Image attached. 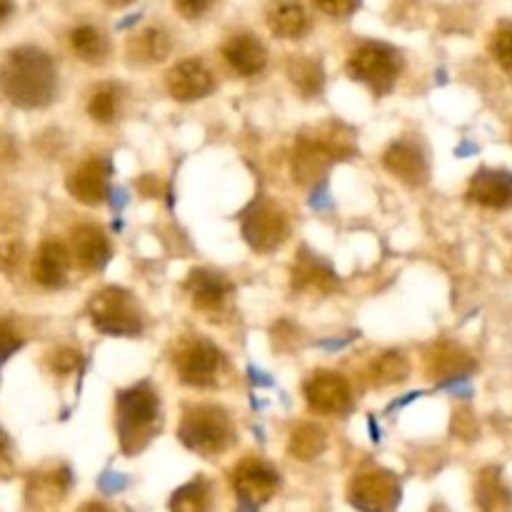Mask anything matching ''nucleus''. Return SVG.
Listing matches in <instances>:
<instances>
[{"label": "nucleus", "mask_w": 512, "mask_h": 512, "mask_svg": "<svg viewBox=\"0 0 512 512\" xmlns=\"http://www.w3.org/2000/svg\"><path fill=\"white\" fill-rule=\"evenodd\" d=\"M468 198L490 210L512 208V173L483 168L468 185Z\"/></svg>", "instance_id": "14"}, {"label": "nucleus", "mask_w": 512, "mask_h": 512, "mask_svg": "<svg viewBox=\"0 0 512 512\" xmlns=\"http://www.w3.org/2000/svg\"><path fill=\"white\" fill-rule=\"evenodd\" d=\"M475 368L473 355L455 343H438L425 355V370L435 380L465 378Z\"/></svg>", "instance_id": "17"}, {"label": "nucleus", "mask_w": 512, "mask_h": 512, "mask_svg": "<svg viewBox=\"0 0 512 512\" xmlns=\"http://www.w3.org/2000/svg\"><path fill=\"white\" fill-rule=\"evenodd\" d=\"M190 300L200 310H218L230 295V283L225 275L213 273V270H193L185 283Z\"/></svg>", "instance_id": "20"}, {"label": "nucleus", "mask_w": 512, "mask_h": 512, "mask_svg": "<svg viewBox=\"0 0 512 512\" xmlns=\"http://www.w3.org/2000/svg\"><path fill=\"white\" fill-rule=\"evenodd\" d=\"M178 438L193 453L213 458V455L225 453L233 443V423L223 408L198 405V408H190L185 413L178 428Z\"/></svg>", "instance_id": "3"}, {"label": "nucleus", "mask_w": 512, "mask_h": 512, "mask_svg": "<svg viewBox=\"0 0 512 512\" xmlns=\"http://www.w3.org/2000/svg\"><path fill=\"white\" fill-rule=\"evenodd\" d=\"M305 400L315 413L340 415L353 405V390L343 375L318 370L305 380Z\"/></svg>", "instance_id": "11"}, {"label": "nucleus", "mask_w": 512, "mask_h": 512, "mask_svg": "<svg viewBox=\"0 0 512 512\" xmlns=\"http://www.w3.org/2000/svg\"><path fill=\"white\" fill-rule=\"evenodd\" d=\"M215 78L200 60H180L168 73V93L180 103H193L213 93Z\"/></svg>", "instance_id": "12"}, {"label": "nucleus", "mask_w": 512, "mask_h": 512, "mask_svg": "<svg viewBox=\"0 0 512 512\" xmlns=\"http://www.w3.org/2000/svg\"><path fill=\"white\" fill-rule=\"evenodd\" d=\"M383 165L403 183L413 185H425L428 180V160L420 153L418 145L408 143V140H400V143H393L383 155Z\"/></svg>", "instance_id": "15"}, {"label": "nucleus", "mask_w": 512, "mask_h": 512, "mask_svg": "<svg viewBox=\"0 0 512 512\" xmlns=\"http://www.w3.org/2000/svg\"><path fill=\"white\" fill-rule=\"evenodd\" d=\"M288 78L293 80V85L305 95V98L318 95L325 83L323 65L313 58H305V55H295V58H290Z\"/></svg>", "instance_id": "26"}, {"label": "nucleus", "mask_w": 512, "mask_h": 512, "mask_svg": "<svg viewBox=\"0 0 512 512\" xmlns=\"http://www.w3.org/2000/svg\"><path fill=\"white\" fill-rule=\"evenodd\" d=\"M70 45H73L75 55L85 63H103L108 55V40L93 25H80L70 33Z\"/></svg>", "instance_id": "28"}, {"label": "nucleus", "mask_w": 512, "mask_h": 512, "mask_svg": "<svg viewBox=\"0 0 512 512\" xmlns=\"http://www.w3.org/2000/svg\"><path fill=\"white\" fill-rule=\"evenodd\" d=\"M90 320L95 328L105 335H115V338H135L143 330V320H140L138 308H135L133 298L125 290L108 288L95 293L90 300Z\"/></svg>", "instance_id": "6"}, {"label": "nucleus", "mask_w": 512, "mask_h": 512, "mask_svg": "<svg viewBox=\"0 0 512 512\" xmlns=\"http://www.w3.org/2000/svg\"><path fill=\"white\" fill-rule=\"evenodd\" d=\"M70 270V253L63 243H55V240H45L38 248L33 260V278L35 283L43 285V288L55 290L63 288L65 280H68Z\"/></svg>", "instance_id": "18"}, {"label": "nucleus", "mask_w": 512, "mask_h": 512, "mask_svg": "<svg viewBox=\"0 0 512 512\" xmlns=\"http://www.w3.org/2000/svg\"><path fill=\"white\" fill-rule=\"evenodd\" d=\"M78 365H80V353H75V350L70 348H60L50 355V368H53L58 375L73 373Z\"/></svg>", "instance_id": "34"}, {"label": "nucleus", "mask_w": 512, "mask_h": 512, "mask_svg": "<svg viewBox=\"0 0 512 512\" xmlns=\"http://www.w3.org/2000/svg\"><path fill=\"white\" fill-rule=\"evenodd\" d=\"M10 13H13V0H0V23H5Z\"/></svg>", "instance_id": "39"}, {"label": "nucleus", "mask_w": 512, "mask_h": 512, "mask_svg": "<svg viewBox=\"0 0 512 512\" xmlns=\"http://www.w3.org/2000/svg\"><path fill=\"white\" fill-rule=\"evenodd\" d=\"M475 498L483 512H510L512 510V495L508 485L500 478L498 468L483 470L478 480V490H475Z\"/></svg>", "instance_id": "24"}, {"label": "nucleus", "mask_w": 512, "mask_h": 512, "mask_svg": "<svg viewBox=\"0 0 512 512\" xmlns=\"http://www.w3.org/2000/svg\"><path fill=\"white\" fill-rule=\"evenodd\" d=\"M173 3L185 18H200V15H205L213 8L215 0H173Z\"/></svg>", "instance_id": "36"}, {"label": "nucleus", "mask_w": 512, "mask_h": 512, "mask_svg": "<svg viewBox=\"0 0 512 512\" xmlns=\"http://www.w3.org/2000/svg\"><path fill=\"white\" fill-rule=\"evenodd\" d=\"M160 420L158 395L148 385L118 395V435L125 455H135L150 443Z\"/></svg>", "instance_id": "2"}, {"label": "nucleus", "mask_w": 512, "mask_h": 512, "mask_svg": "<svg viewBox=\"0 0 512 512\" xmlns=\"http://www.w3.org/2000/svg\"><path fill=\"white\" fill-rule=\"evenodd\" d=\"M338 285L333 270L318 258L303 255L298 263L293 265V288L295 290H318V293H330Z\"/></svg>", "instance_id": "23"}, {"label": "nucleus", "mask_w": 512, "mask_h": 512, "mask_svg": "<svg viewBox=\"0 0 512 512\" xmlns=\"http://www.w3.org/2000/svg\"><path fill=\"white\" fill-rule=\"evenodd\" d=\"M223 365V353L205 340H190L175 353V370H178L180 380L185 385H193V388L218 385Z\"/></svg>", "instance_id": "8"}, {"label": "nucleus", "mask_w": 512, "mask_h": 512, "mask_svg": "<svg viewBox=\"0 0 512 512\" xmlns=\"http://www.w3.org/2000/svg\"><path fill=\"white\" fill-rule=\"evenodd\" d=\"M80 512H113V510L105 508L103 503H88V505H83V508H80Z\"/></svg>", "instance_id": "40"}, {"label": "nucleus", "mask_w": 512, "mask_h": 512, "mask_svg": "<svg viewBox=\"0 0 512 512\" xmlns=\"http://www.w3.org/2000/svg\"><path fill=\"white\" fill-rule=\"evenodd\" d=\"M118 103H120V90L115 85H98L90 95L88 113L95 123H113L115 115H118Z\"/></svg>", "instance_id": "31"}, {"label": "nucleus", "mask_w": 512, "mask_h": 512, "mask_svg": "<svg viewBox=\"0 0 512 512\" xmlns=\"http://www.w3.org/2000/svg\"><path fill=\"white\" fill-rule=\"evenodd\" d=\"M210 500H213V490L208 480L198 478L175 490L170 498V512H210Z\"/></svg>", "instance_id": "29"}, {"label": "nucleus", "mask_w": 512, "mask_h": 512, "mask_svg": "<svg viewBox=\"0 0 512 512\" xmlns=\"http://www.w3.org/2000/svg\"><path fill=\"white\" fill-rule=\"evenodd\" d=\"M70 248H73L75 260L85 270H100L110 260V243L98 225H80V228H75L73 238H70Z\"/></svg>", "instance_id": "19"}, {"label": "nucleus", "mask_w": 512, "mask_h": 512, "mask_svg": "<svg viewBox=\"0 0 512 512\" xmlns=\"http://www.w3.org/2000/svg\"><path fill=\"white\" fill-rule=\"evenodd\" d=\"M408 373H410V365L408 360H405V355L393 353V350H390V353L378 355L368 368V378L375 388H388V385L403 383V380L408 378Z\"/></svg>", "instance_id": "27"}, {"label": "nucleus", "mask_w": 512, "mask_h": 512, "mask_svg": "<svg viewBox=\"0 0 512 512\" xmlns=\"http://www.w3.org/2000/svg\"><path fill=\"white\" fill-rule=\"evenodd\" d=\"M20 258H23V248L18 243H0V270H15Z\"/></svg>", "instance_id": "37"}, {"label": "nucleus", "mask_w": 512, "mask_h": 512, "mask_svg": "<svg viewBox=\"0 0 512 512\" xmlns=\"http://www.w3.org/2000/svg\"><path fill=\"white\" fill-rule=\"evenodd\" d=\"M70 485V473L65 468L50 470V473H35L28 485V503L30 508H48L55 500L65 495Z\"/></svg>", "instance_id": "22"}, {"label": "nucleus", "mask_w": 512, "mask_h": 512, "mask_svg": "<svg viewBox=\"0 0 512 512\" xmlns=\"http://www.w3.org/2000/svg\"><path fill=\"white\" fill-rule=\"evenodd\" d=\"M288 215L283 208H278L270 200L255 203L253 208L245 213L243 220V235L248 245L258 253H273L288 238Z\"/></svg>", "instance_id": "7"}, {"label": "nucleus", "mask_w": 512, "mask_h": 512, "mask_svg": "<svg viewBox=\"0 0 512 512\" xmlns=\"http://www.w3.org/2000/svg\"><path fill=\"white\" fill-rule=\"evenodd\" d=\"M490 53L505 73H512V23H503L495 30L490 38Z\"/></svg>", "instance_id": "32"}, {"label": "nucleus", "mask_w": 512, "mask_h": 512, "mask_svg": "<svg viewBox=\"0 0 512 512\" xmlns=\"http://www.w3.org/2000/svg\"><path fill=\"white\" fill-rule=\"evenodd\" d=\"M108 3L118 5V8H120V5H128V3H133V0H108Z\"/></svg>", "instance_id": "41"}, {"label": "nucleus", "mask_w": 512, "mask_h": 512, "mask_svg": "<svg viewBox=\"0 0 512 512\" xmlns=\"http://www.w3.org/2000/svg\"><path fill=\"white\" fill-rule=\"evenodd\" d=\"M308 13L300 3L295 0H280V3H273L268 8V28L270 33L278 35V38L295 40L303 38L308 33Z\"/></svg>", "instance_id": "21"}, {"label": "nucleus", "mask_w": 512, "mask_h": 512, "mask_svg": "<svg viewBox=\"0 0 512 512\" xmlns=\"http://www.w3.org/2000/svg\"><path fill=\"white\" fill-rule=\"evenodd\" d=\"M128 53L133 55V60H138V63H160V60L168 58L170 53L168 33L160 28L143 30V33H138L128 43Z\"/></svg>", "instance_id": "25"}, {"label": "nucleus", "mask_w": 512, "mask_h": 512, "mask_svg": "<svg viewBox=\"0 0 512 512\" xmlns=\"http://www.w3.org/2000/svg\"><path fill=\"white\" fill-rule=\"evenodd\" d=\"M223 58L228 60L235 73L253 78V75L263 73L265 65H268V50L255 35L240 33L223 45Z\"/></svg>", "instance_id": "16"}, {"label": "nucleus", "mask_w": 512, "mask_h": 512, "mask_svg": "<svg viewBox=\"0 0 512 512\" xmlns=\"http://www.w3.org/2000/svg\"><path fill=\"white\" fill-rule=\"evenodd\" d=\"M23 348V338H20L18 330L13 328V323L8 320H0V368L13 358V353Z\"/></svg>", "instance_id": "33"}, {"label": "nucleus", "mask_w": 512, "mask_h": 512, "mask_svg": "<svg viewBox=\"0 0 512 512\" xmlns=\"http://www.w3.org/2000/svg\"><path fill=\"white\" fill-rule=\"evenodd\" d=\"M358 3L360 0H315V5L325 15H333V18H345V15H350L358 8Z\"/></svg>", "instance_id": "35"}, {"label": "nucleus", "mask_w": 512, "mask_h": 512, "mask_svg": "<svg viewBox=\"0 0 512 512\" xmlns=\"http://www.w3.org/2000/svg\"><path fill=\"white\" fill-rule=\"evenodd\" d=\"M325 450V430L313 423H303L290 435V455L298 460H313Z\"/></svg>", "instance_id": "30"}, {"label": "nucleus", "mask_w": 512, "mask_h": 512, "mask_svg": "<svg viewBox=\"0 0 512 512\" xmlns=\"http://www.w3.org/2000/svg\"><path fill=\"white\" fill-rule=\"evenodd\" d=\"M350 153H353L350 133H338V128H333L330 133H320L318 138L303 135L293 150V180L300 185L315 183L323 178V173L335 160Z\"/></svg>", "instance_id": "4"}, {"label": "nucleus", "mask_w": 512, "mask_h": 512, "mask_svg": "<svg viewBox=\"0 0 512 512\" xmlns=\"http://www.w3.org/2000/svg\"><path fill=\"white\" fill-rule=\"evenodd\" d=\"M348 498L360 512H393L400 503V483L393 473L370 470L350 483Z\"/></svg>", "instance_id": "10"}, {"label": "nucleus", "mask_w": 512, "mask_h": 512, "mask_svg": "<svg viewBox=\"0 0 512 512\" xmlns=\"http://www.w3.org/2000/svg\"><path fill=\"white\" fill-rule=\"evenodd\" d=\"M108 180H110V163L103 158L85 160L83 165L68 175V190L78 203L83 205H100L108 198Z\"/></svg>", "instance_id": "13"}, {"label": "nucleus", "mask_w": 512, "mask_h": 512, "mask_svg": "<svg viewBox=\"0 0 512 512\" xmlns=\"http://www.w3.org/2000/svg\"><path fill=\"white\" fill-rule=\"evenodd\" d=\"M403 60L395 48L385 43H365L350 55L348 60V75L353 80L370 85L378 95L393 90L395 80H398Z\"/></svg>", "instance_id": "5"}, {"label": "nucleus", "mask_w": 512, "mask_h": 512, "mask_svg": "<svg viewBox=\"0 0 512 512\" xmlns=\"http://www.w3.org/2000/svg\"><path fill=\"white\" fill-rule=\"evenodd\" d=\"M233 490L240 500V512H258L265 500L275 495L280 488V475L263 460H243L235 465Z\"/></svg>", "instance_id": "9"}, {"label": "nucleus", "mask_w": 512, "mask_h": 512, "mask_svg": "<svg viewBox=\"0 0 512 512\" xmlns=\"http://www.w3.org/2000/svg\"><path fill=\"white\" fill-rule=\"evenodd\" d=\"M10 470H13V455H10V440L8 435L0 430V478H5V475H10Z\"/></svg>", "instance_id": "38"}, {"label": "nucleus", "mask_w": 512, "mask_h": 512, "mask_svg": "<svg viewBox=\"0 0 512 512\" xmlns=\"http://www.w3.org/2000/svg\"><path fill=\"white\" fill-rule=\"evenodd\" d=\"M58 90V70L45 50L33 45L5 53L0 65V93L18 108H45Z\"/></svg>", "instance_id": "1"}]
</instances>
